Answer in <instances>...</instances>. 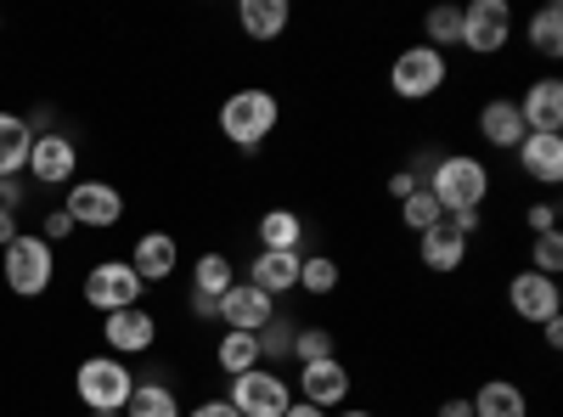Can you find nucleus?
I'll return each mask as SVG.
<instances>
[{
	"label": "nucleus",
	"instance_id": "38",
	"mask_svg": "<svg viewBox=\"0 0 563 417\" xmlns=\"http://www.w3.org/2000/svg\"><path fill=\"white\" fill-rule=\"evenodd\" d=\"M445 226L456 231V238H474V231H479V209H462V215H445Z\"/></svg>",
	"mask_w": 563,
	"mask_h": 417
},
{
	"label": "nucleus",
	"instance_id": "19",
	"mask_svg": "<svg viewBox=\"0 0 563 417\" xmlns=\"http://www.w3.org/2000/svg\"><path fill=\"white\" fill-rule=\"evenodd\" d=\"M467 406H474V417H530V395L512 378H485L467 395Z\"/></svg>",
	"mask_w": 563,
	"mask_h": 417
},
{
	"label": "nucleus",
	"instance_id": "24",
	"mask_svg": "<svg viewBox=\"0 0 563 417\" xmlns=\"http://www.w3.org/2000/svg\"><path fill=\"white\" fill-rule=\"evenodd\" d=\"M124 417H180V400L164 378H135V389L124 400Z\"/></svg>",
	"mask_w": 563,
	"mask_h": 417
},
{
	"label": "nucleus",
	"instance_id": "44",
	"mask_svg": "<svg viewBox=\"0 0 563 417\" xmlns=\"http://www.w3.org/2000/svg\"><path fill=\"white\" fill-rule=\"evenodd\" d=\"M282 417H327V411H321V406H305V400L294 395V406H288V411H282Z\"/></svg>",
	"mask_w": 563,
	"mask_h": 417
},
{
	"label": "nucleus",
	"instance_id": "41",
	"mask_svg": "<svg viewBox=\"0 0 563 417\" xmlns=\"http://www.w3.org/2000/svg\"><path fill=\"white\" fill-rule=\"evenodd\" d=\"M434 417H474V406H467L462 395H451V400H440V411Z\"/></svg>",
	"mask_w": 563,
	"mask_h": 417
},
{
	"label": "nucleus",
	"instance_id": "8",
	"mask_svg": "<svg viewBox=\"0 0 563 417\" xmlns=\"http://www.w3.org/2000/svg\"><path fill=\"white\" fill-rule=\"evenodd\" d=\"M507 40H512V7L507 0H474V7H462V45L474 57H496Z\"/></svg>",
	"mask_w": 563,
	"mask_h": 417
},
{
	"label": "nucleus",
	"instance_id": "6",
	"mask_svg": "<svg viewBox=\"0 0 563 417\" xmlns=\"http://www.w3.org/2000/svg\"><path fill=\"white\" fill-rule=\"evenodd\" d=\"M141 294H147V283L130 271V260H102V265H90L85 271V305L90 310H130L141 305Z\"/></svg>",
	"mask_w": 563,
	"mask_h": 417
},
{
	"label": "nucleus",
	"instance_id": "39",
	"mask_svg": "<svg viewBox=\"0 0 563 417\" xmlns=\"http://www.w3.org/2000/svg\"><path fill=\"white\" fill-rule=\"evenodd\" d=\"M411 193H417V175H411V169H395V175H389V198L400 204V198H411Z\"/></svg>",
	"mask_w": 563,
	"mask_h": 417
},
{
	"label": "nucleus",
	"instance_id": "42",
	"mask_svg": "<svg viewBox=\"0 0 563 417\" xmlns=\"http://www.w3.org/2000/svg\"><path fill=\"white\" fill-rule=\"evenodd\" d=\"M541 339H547V350H563V321H558V316L541 321Z\"/></svg>",
	"mask_w": 563,
	"mask_h": 417
},
{
	"label": "nucleus",
	"instance_id": "22",
	"mask_svg": "<svg viewBox=\"0 0 563 417\" xmlns=\"http://www.w3.org/2000/svg\"><path fill=\"white\" fill-rule=\"evenodd\" d=\"M29 147H34V124L18 113H0V180H18L29 169Z\"/></svg>",
	"mask_w": 563,
	"mask_h": 417
},
{
	"label": "nucleus",
	"instance_id": "31",
	"mask_svg": "<svg viewBox=\"0 0 563 417\" xmlns=\"http://www.w3.org/2000/svg\"><path fill=\"white\" fill-rule=\"evenodd\" d=\"M299 288L305 294H316V299H327L339 288V260H327V254H305V265H299Z\"/></svg>",
	"mask_w": 563,
	"mask_h": 417
},
{
	"label": "nucleus",
	"instance_id": "35",
	"mask_svg": "<svg viewBox=\"0 0 563 417\" xmlns=\"http://www.w3.org/2000/svg\"><path fill=\"white\" fill-rule=\"evenodd\" d=\"M525 226L536 231V238H541V231H558V204H530L525 209Z\"/></svg>",
	"mask_w": 563,
	"mask_h": 417
},
{
	"label": "nucleus",
	"instance_id": "32",
	"mask_svg": "<svg viewBox=\"0 0 563 417\" xmlns=\"http://www.w3.org/2000/svg\"><path fill=\"white\" fill-rule=\"evenodd\" d=\"M422 45H434V52H445V45H462V12L456 7H434L429 18H422Z\"/></svg>",
	"mask_w": 563,
	"mask_h": 417
},
{
	"label": "nucleus",
	"instance_id": "21",
	"mask_svg": "<svg viewBox=\"0 0 563 417\" xmlns=\"http://www.w3.org/2000/svg\"><path fill=\"white\" fill-rule=\"evenodd\" d=\"M417 254H422V271L451 276V271H462V260H467V238H456V231L440 220L434 231H422V238H417Z\"/></svg>",
	"mask_w": 563,
	"mask_h": 417
},
{
	"label": "nucleus",
	"instance_id": "9",
	"mask_svg": "<svg viewBox=\"0 0 563 417\" xmlns=\"http://www.w3.org/2000/svg\"><path fill=\"white\" fill-rule=\"evenodd\" d=\"M63 215H68L74 226L108 231V226H119V220H124V193H119V187H108V180H74Z\"/></svg>",
	"mask_w": 563,
	"mask_h": 417
},
{
	"label": "nucleus",
	"instance_id": "34",
	"mask_svg": "<svg viewBox=\"0 0 563 417\" xmlns=\"http://www.w3.org/2000/svg\"><path fill=\"white\" fill-rule=\"evenodd\" d=\"M530 271H541V276H558L563 271V238H558V231H541V238H536Z\"/></svg>",
	"mask_w": 563,
	"mask_h": 417
},
{
	"label": "nucleus",
	"instance_id": "36",
	"mask_svg": "<svg viewBox=\"0 0 563 417\" xmlns=\"http://www.w3.org/2000/svg\"><path fill=\"white\" fill-rule=\"evenodd\" d=\"M68 231H79V226H74L63 209H52V215H45V226H40V238H45V243H63Z\"/></svg>",
	"mask_w": 563,
	"mask_h": 417
},
{
	"label": "nucleus",
	"instance_id": "5",
	"mask_svg": "<svg viewBox=\"0 0 563 417\" xmlns=\"http://www.w3.org/2000/svg\"><path fill=\"white\" fill-rule=\"evenodd\" d=\"M445 79H451V63H445V52H434V45H406V52L395 57V68H389V90L400 102L440 97Z\"/></svg>",
	"mask_w": 563,
	"mask_h": 417
},
{
	"label": "nucleus",
	"instance_id": "46",
	"mask_svg": "<svg viewBox=\"0 0 563 417\" xmlns=\"http://www.w3.org/2000/svg\"><path fill=\"white\" fill-rule=\"evenodd\" d=\"M90 417H124V411H90Z\"/></svg>",
	"mask_w": 563,
	"mask_h": 417
},
{
	"label": "nucleus",
	"instance_id": "13",
	"mask_svg": "<svg viewBox=\"0 0 563 417\" xmlns=\"http://www.w3.org/2000/svg\"><path fill=\"white\" fill-rule=\"evenodd\" d=\"M102 339H108L113 355H141V350H153V344H158V316H153V310H141V305L113 310V316L102 321Z\"/></svg>",
	"mask_w": 563,
	"mask_h": 417
},
{
	"label": "nucleus",
	"instance_id": "25",
	"mask_svg": "<svg viewBox=\"0 0 563 417\" xmlns=\"http://www.w3.org/2000/svg\"><path fill=\"white\" fill-rule=\"evenodd\" d=\"M305 243V220L294 209H265L260 215V249H276V254H299Z\"/></svg>",
	"mask_w": 563,
	"mask_h": 417
},
{
	"label": "nucleus",
	"instance_id": "27",
	"mask_svg": "<svg viewBox=\"0 0 563 417\" xmlns=\"http://www.w3.org/2000/svg\"><path fill=\"white\" fill-rule=\"evenodd\" d=\"M530 52L547 57V63L563 57V7H558V0H547V7L530 18Z\"/></svg>",
	"mask_w": 563,
	"mask_h": 417
},
{
	"label": "nucleus",
	"instance_id": "30",
	"mask_svg": "<svg viewBox=\"0 0 563 417\" xmlns=\"http://www.w3.org/2000/svg\"><path fill=\"white\" fill-rule=\"evenodd\" d=\"M445 215H440V204H434V193L429 187H417L411 198H400V226L406 231H417V238H422V231H434Z\"/></svg>",
	"mask_w": 563,
	"mask_h": 417
},
{
	"label": "nucleus",
	"instance_id": "45",
	"mask_svg": "<svg viewBox=\"0 0 563 417\" xmlns=\"http://www.w3.org/2000/svg\"><path fill=\"white\" fill-rule=\"evenodd\" d=\"M18 238V215H0V249H7Z\"/></svg>",
	"mask_w": 563,
	"mask_h": 417
},
{
	"label": "nucleus",
	"instance_id": "11",
	"mask_svg": "<svg viewBox=\"0 0 563 417\" xmlns=\"http://www.w3.org/2000/svg\"><path fill=\"white\" fill-rule=\"evenodd\" d=\"M507 305H512V316H525V321H552L558 310H563V294H558V276H541V271H519L507 283Z\"/></svg>",
	"mask_w": 563,
	"mask_h": 417
},
{
	"label": "nucleus",
	"instance_id": "33",
	"mask_svg": "<svg viewBox=\"0 0 563 417\" xmlns=\"http://www.w3.org/2000/svg\"><path fill=\"white\" fill-rule=\"evenodd\" d=\"M333 355H339V344H333V333H327V328H299V333H294V361H299V366L333 361Z\"/></svg>",
	"mask_w": 563,
	"mask_h": 417
},
{
	"label": "nucleus",
	"instance_id": "26",
	"mask_svg": "<svg viewBox=\"0 0 563 417\" xmlns=\"http://www.w3.org/2000/svg\"><path fill=\"white\" fill-rule=\"evenodd\" d=\"M214 366H220L225 378H243V373H254V366H265V361H260V339H254V333H220Z\"/></svg>",
	"mask_w": 563,
	"mask_h": 417
},
{
	"label": "nucleus",
	"instance_id": "1",
	"mask_svg": "<svg viewBox=\"0 0 563 417\" xmlns=\"http://www.w3.org/2000/svg\"><path fill=\"white\" fill-rule=\"evenodd\" d=\"M276 119H282V102L271 97V90H260V85L231 90V97L220 102V135L231 147H243V153L265 147V135L276 130Z\"/></svg>",
	"mask_w": 563,
	"mask_h": 417
},
{
	"label": "nucleus",
	"instance_id": "18",
	"mask_svg": "<svg viewBox=\"0 0 563 417\" xmlns=\"http://www.w3.org/2000/svg\"><path fill=\"white\" fill-rule=\"evenodd\" d=\"M479 135L490 147H501V153H519V142H525V119H519V102H507V97H496V102H485L479 108Z\"/></svg>",
	"mask_w": 563,
	"mask_h": 417
},
{
	"label": "nucleus",
	"instance_id": "16",
	"mask_svg": "<svg viewBox=\"0 0 563 417\" xmlns=\"http://www.w3.org/2000/svg\"><path fill=\"white\" fill-rule=\"evenodd\" d=\"M180 265V243L169 231H141L135 238V254H130V271L141 283H169V271Z\"/></svg>",
	"mask_w": 563,
	"mask_h": 417
},
{
	"label": "nucleus",
	"instance_id": "20",
	"mask_svg": "<svg viewBox=\"0 0 563 417\" xmlns=\"http://www.w3.org/2000/svg\"><path fill=\"white\" fill-rule=\"evenodd\" d=\"M519 164H525L530 180L558 187V180H563V135H525V142H519Z\"/></svg>",
	"mask_w": 563,
	"mask_h": 417
},
{
	"label": "nucleus",
	"instance_id": "37",
	"mask_svg": "<svg viewBox=\"0 0 563 417\" xmlns=\"http://www.w3.org/2000/svg\"><path fill=\"white\" fill-rule=\"evenodd\" d=\"M180 417H238V406H231L225 395H209L203 406H192V411H180Z\"/></svg>",
	"mask_w": 563,
	"mask_h": 417
},
{
	"label": "nucleus",
	"instance_id": "3",
	"mask_svg": "<svg viewBox=\"0 0 563 417\" xmlns=\"http://www.w3.org/2000/svg\"><path fill=\"white\" fill-rule=\"evenodd\" d=\"M52 283H57V249L40 231H18L7 243V288L23 299H40Z\"/></svg>",
	"mask_w": 563,
	"mask_h": 417
},
{
	"label": "nucleus",
	"instance_id": "7",
	"mask_svg": "<svg viewBox=\"0 0 563 417\" xmlns=\"http://www.w3.org/2000/svg\"><path fill=\"white\" fill-rule=\"evenodd\" d=\"M225 400L238 406V417H282V411L294 406V384L282 378V373H271V366H254V373L231 378V395Z\"/></svg>",
	"mask_w": 563,
	"mask_h": 417
},
{
	"label": "nucleus",
	"instance_id": "17",
	"mask_svg": "<svg viewBox=\"0 0 563 417\" xmlns=\"http://www.w3.org/2000/svg\"><path fill=\"white\" fill-rule=\"evenodd\" d=\"M299 265H305V254H276V249H260V254H254V265H249V283H254L260 294L282 299V294H294V288H299Z\"/></svg>",
	"mask_w": 563,
	"mask_h": 417
},
{
	"label": "nucleus",
	"instance_id": "10",
	"mask_svg": "<svg viewBox=\"0 0 563 417\" xmlns=\"http://www.w3.org/2000/svg\"><path fill=\"white\" fill-rule=\"evenodd\" d=\"M271 316H276V299L260 294L254 283H231L214 299V321H225V333H260Z\"/></svg>",
	"mask_w": 563,
	"mask_h": 417
},
{
	"label": "nucleus",
	"instance_id": "40",
	"mask_svg": "<svg viewBox=\"0 0 563 417\" xmlns=\"http://www.w3.org/2000/svg\"><path fill=\"white\" fill-rule=\"evenodd\" d=\"M18 204H23V187L18 180H0V215H18Z\"/></svg>",
	"mask_w": 563,
	"mask_h": 417
},
{
	"label": "nucleus",
	"instance_id": "23",
	"mask_svg": "<svg viewBox=\"0 0 563 417\" xmlns=\"http://www.w3.org/2000/svg\"><path fill=\"white\" fill-rule=\"evenodd\" d=\"M288 18H294V12H288V0H243V7H238L243 34H249V40H260V45H265V40H276L282 29H288Z\"/></svg>",
	"mask_w": 563,
	"mask_h": 417
},
{
	"label": "nucleus",
	"instance_id": "12",
	"mask_svg": "<svg viewBox=\"0 0 563 417\" xmlns=\"http://www.w3.org/2000/svg\"><path fill=\"white\" fill-rule=\"evenodd\" d=\"M74 169H79V147L68 135H34V147H29L34 187H74Z\"/></svg>",
	"mask_w": 563,
	"mask_h": 417
},
{
	"label": "nucleus",
	"instance_id": "29",
	"mask_svg": "<svg viewBox=\"0 0 563 417\" xmlns=\"http://www.w3.org/2000/svg\"><path fill=\"white\" fill-rule=\"evenodd\" d=\"M231 283H238V271H231V260H225V254H203V260L192 265V294H209V299H220Z\"/></svg>",
	"mask_w": 563,
	"mask_h": 417
},
{
	"label": "nucleus",
	"instance_id": "2",
	"mask_svg": "<svg viewBox=\"0 0 563 417\" xmlns=\"http://www.w3.org/2000/svg\"><path fill=\"white\" fill-rule=\"evenodd\" d=\"M422 187L434 193L440 215H462V209H479V204L490 198V169H485L474 153H445Z\"/></svg>",
	"mask_w": 563,
	"mask_h": 417
},
{
	"label": "nucleus",
	"instance_id": "47",
	"mask_svg": "<svg viewBox=\"0 0 563 417\" xmlns=\"http://www.w3.org/2000/svg\"><path fill=\"white\" fill-rule=\"evenodd\" d=\"M339 417H372V411H339Z\"/></svg>",
	"mask_w": 563,
	"mask_h": 417
},
{
	"label": "nucleus",
	"instance_id": "43",
	"mask_svg": "<svg viewBox=\"0 0 563 417\" xmlns=\"http://www.w3.org/2000/svg\"><path fill=\"white\" fill-rule=\"evenodd\" d=\"M192 316H198V321H214V299H209V294H192Z\"/></svg>",
	"mask_w": 563,
	"mask_h": 417
},
{
	"label": "nucleus",
	"instance_id": "4",
	"mask_svg": "<svg viewBox=\"0 0 563 417\" xmlns=\"http://www.w3.org/2000/svg\"><path fill=\"white\" fill-rule=\"evenodd\" d=\"M74 389H79V406H90V411H124L135 373L119 355H85L79 373H74Z\"/></svg>",
	"mask_w": 563,
	"mask_h": 417
},
{
	"label": "nucleus",
	"instance_id": "14",
	"mask_svg": "<svg viewBox=\"0 0 563 417\" xmlns=\"http://www.w3.org/2000/svg\"><path fill=\"white\" fill-rule=\"evenodd\" d=\"M299 400L305 406H344L350 400V366L333 355V361H310V366H299Z\"/></svg>",
	"mask_w": 563,
	"mask_h": 417
},
{
	"label": "nucleus",
	"instance_id": "28",
	"mask_svg": "<svg viewBox=\"0 0 563 417\" xmlns=\"http://www.w3.org/2000/svg\"><path fill=\"white\" fill-rule=\"evenodd\" d=\"M294 333H299V328H294V316H282V310H276L265 328L254 333V339H260V361H294Z\"/></svg>",
	"mask_w": 563,
	"mask_h": 417
},
{
	"label": "nucleus",
	"instance_id": "15",
	"mask_svg": "<svg viewBox=\"0 0 563 417\" xmlns=\"http://www.w3.org/2000/svg\"><path fill=\"white\" fill-rule=\"evenodd\" d=\"M519 119L530 135H558L563 130V85L558 79H536L519 97Z\"/></svg>",
	"mask_w": 563,
	"mask_h": 417
}]
</instances>
